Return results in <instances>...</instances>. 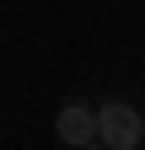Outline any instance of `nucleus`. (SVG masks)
<instances>
[{"label": "nucleus", "instance_id": "nucleus-1", "mask_svg": "<svg viewBox=\"0 0 145 150\" xmlns=\"http://www.w3.org/2000/svg\"><path fill=\"white\" fill-rule=\"evenodd\" d=\"M97 139L107 150H134L145 139V118L129 102H107V107H97Z\"/></svg>", "mask_w": 145, "mask_h": 150}, {"label": "nucleus", "instance_id": "nucleus-2", "mask_svg": "<svg viewBox=\"0 0 145 150\" xmlns=\"http://www.w3.org/2000/svg\"><path fill=\"white\" fill-rule=\"evenodd\" d=\"M54 134H59L70 150H86L97 139V112L92 107H81V102H65L59 107V118H54Z\"/></svg>", "mask_w": 145, "mask_h": 150}]
</instances>
